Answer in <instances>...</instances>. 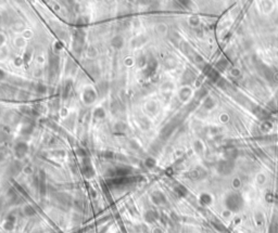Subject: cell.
<instances>
[{
    "label": "cell",
    "instance_id": "1",
    "mask_svg": "<svg viewBox=\"0 0 278 233\" xmlns=\"http://www.w3.org/2000/svg\"><path fill=\"white\" fill-rule=\"evenodd\" d=\"M28 151V145L25 142H19L15 144L14 146V152H15V156L18 158H22L25 156V154Z\"/></svg>",
    "mask_w": 278,
    "mask_h": 233
},
{
    "label": "cell",
    "instance_id": "2",
    "mask_svg": "<svg viewBox=\"0 0 278 233\" xmlns=\"http://www.w3.org/2000/svg\"><path fill=\"white\" fill-rule=\"evenodd\" d=\"M151 200H152V201L155 203V204H161V202H162V201H165V198H164V196H163V194H162V193H160V192H154V193L151 195Z\"/></svg>",
    "mask_w": 278,
    "mask_h": 233
},
{
    "label": "cell",
    "instance_id": "3",
    "mask_svg": "<svg viewBox=\"0 0 278 233\" xmlns=\"http://www.w3.org/2000/svg\"><path fill=\"white\" fill-rule=\"evenodd\" d=\"M145 164H146V166H147V167L151 168L153 165H154V159H153L152 157H148V158L146 159Z\"/></svg>",
    "mask_w": 278,
    "mask_h": 233
},
{
    "label": "cell",
    "instance_id": "4",
    "mask_svg": "<svg viewBox=\"0 0 278 233\" xmlns=\"http://www.w3.org/2000/svg\"><path fill=\"white\" fill-rule=\"evenodd\" d=\"M4 154H2V153H0V163H1V162H4Z\"/></svg>",
    "mask_w": 278,
    "mask_h": 233
}]
</instances>
